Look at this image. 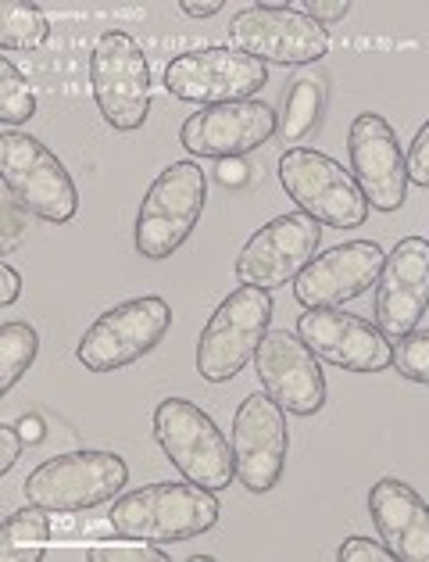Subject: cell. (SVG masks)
Returning a JSON list of instances; mask_svg holds the SVG:
<instances>
[{
	"label": "cell",
	"instance_id": "cell-15",
	"mask_svg": "<svg viewBox=\"0 0 429 562\" xmlns=\"http://www.w3.org/2000/svg\"><path fill=\"white\" fill-rule=\"evenodd\" d=\"M348 161L372 212L391 215L408 201V161L394 126L376 112H362L348 130Z\"/></svg>",
	"mask_w": 429,
	"mask_h": 562
},
{
	"label": "cell",
	"instance_id": "cell-31",
	"mask_svg": "<svg viewBox=\"0 0 429 562\" xmlns=\"http://www.w3.org/2000/svg\"><path fill=\"white\" fill-rule=\"evenodd\" d=\"M0 277H4V291H0V305L11 308V305H15V301H19V294H22V277H19V272L11 269L8 262L0 266Z\"/></svg>",
	"mask_w": 429,
	"mask_h": 562
},
{
	"label": "cell",
	"instance_id": "cell-14",
	"mask_svg": "<svg viewBox=\"0 0 429 562\" xmlns=\"http://www.w3.org/2000/svg\"><path fill=\"white\" fill-rule=\"evenodd\" d=\"M275 126H280V112L272 104L251 98L237 104L201 108V112L187 115V122L179 126V144L193 158L233 161L266 147L275 136Z\"/></svg>",
	"mask_w": 429,
	"mask_h": 562
},
{
	"label": "cell",
	"instance_id": "cell-20",
	"mask_svg": "<svg viewBox=\"0 0 429 562\" xmlns=\"http://www.w3.org/2000/svg\"><path fill=\"white\" fill-rule=\"evenodd\" d=\"M369 516L397 562H429V502L411 484L383 476L369 491Z\"/></svg>",
	"mask_w": 429,
	"mask_h": 562
},
{
	"label": "cell",
	"instance_id": "cell-1",
	"mask_svg": "<svg viewBox=\"0 0 429 562\" xmlns=\"http://www.w3.org/2000/svg\"><path fill=\"white\" fill-rule=\"evenodd\" d=\"M218 516H223V502L215 491L190 484V480L183 484L158 480V484L118 495L112 502V513H108V524L122 541L169 548L201 538L218 524Z\"/></svg>",
	"mask_w": 429,
	"mask_h": 562
},
{
	"label": "cell",
	"instance_id": "cell-17",
	"mask_svg": "<svg viewBox=\"0 0 429 562\" xmlns=\"http://www.w3.org/2000/svg\"><path fill=\"white\" fill-rule=\"evenodd\" d=\"M297 337L315 351L318 362L348 373H383L394 366V345L380 334V326L340 308H304Z\"/></svg>",
	"mask_w": 429,
	"mask_h": 562
},
{
	"label": "cell",
	"instance_id": "cell-6",
	"mask_svg": "<svg viewBox=\"0 0 429 562\" xmlns=\"http://www.w3.org/2000/svg\"><path fill=\"white\" fill-rule=\"evenodd\" d=\"M272 330V294L237 286L218 301L197 340V373L207 383H229L255 362L261 340Z\"/></svg>",
	"mask_w": 429,
	"mask_h": 562
},
{
	"label": "cell",
	"instance_id": "cell-19",
	"mask_svg": "<svg viewBox=\"0 0 429 562\" xmlns=\"http://www.w3.org/2000/svg\"><path fill=\"white\" fill-rule=\"evenodd\" d=\"M386 255L376 240H351L326 255H315L294 280V297L301 308H340L362 297L380 283Z\"/></svg>",
	"mask_w": 429,
	"mask_h": 562
},
{
	"label": "cell",
	"instance_id": "cell-33",
	"mask_svg": "<svg viewBox=\"0 0 429 562\" xmlns=\"http://www.w3.org/2000/svg\"><path fill=\"white\" fill-rule=\"evenodd\" d=\"M15 427H19V434H22V441L25 445H36V441H44V423H39L36 416H25V419H19L15 423Z\"/></svg>",
	"mask_w": 429,
	"mask_h": 562
},
{
	"label": "cell",
	"instance_id": "cell-8",
	"mask_svg": "<svg viewBox=\"0 0 429 562\" xmlns=\"http://www.w3.org/2000/svg\"><path fill=\"white\" fill-rule=\"evenodd\" d=\"M172 330V308L158 294H144L101 312L82 334L76 359L90 373H115L150 355Z\"/></svg>",
	"mask_w": 429,
	"mask_h": 562
},
{
	"label": "cell",
	"instance_id": "cell-30",
	"mask_svg": "<svg viewBox=\"0 0 429 562\" xmlns=\"http://www.w3.org/2000/svg\"><path fill=\"white\" fill-rule=\"evenodd\" d=\"M22 445L25 441H22V434H19L15 423H4V427H0V476L15 470V462L22 456Z\"/></svg>",
	"mask_w": 429,
	"mask_h": 562
},
{
	"label": "cell",
	"instance_id": "cell-13",
	"mask_svg": "<svg viewBox=\"0 0 429 562\" xmlns=\"http://www.w3.org/2000/svg\"><path fill=\"white\" fill-rule=\"evenodd\" d=\"M233 465L237 484L251 495H269L283 480L290 456L286 413L272 402L266 391L247 394L237 416H233Z\"/></svg>",
	"mask_w": 429,
	"mask_h": 562
},
{
	"label": "cell",
	"instance_id": "cell-29",
	"mask_svg": "<svg viewBox=\"0 0 429 562\" xmlns=\"http://www.w3.org/2000/svg\"><path fill=\"white\" fill-rule=\"evenodd\" d=\"M405 161H408V183L429 187V119L419 126V133H415Z\"/></svg>",
	"mask_w": 429,
	"mask_h": 562
},
{
	"label": "cell",
	"instance_id": "cell-21",
	"mask_svg": "<svg viewBox=\"0 0 429 562\" xmlns=\"http://www.w3.org/2000/svg\"><path fill=\"white\" fill-rule=\"evenodd\" d=\"M323 104H326V83L312 72H304L294 79V87L286 90L283 98V112H280V126H275V136L283 144L304 140L323 119Z\"/></svg>",
	"mask_w": 429,
	"mask_h": 562
},
{
	"label": "cell",
	"instance_id": "cell-2",
	"mask_svg": "<svg viewBox=\"0 0 429 562\" xmlns=\"http://www.w3.org/2000/svg\"><path fill=\"white\" fill-rule=\"evenodd\" d=\"M126 484L129 465L115 451H65L25 476L22 495L50 516H72L115 502Z\"/></svg>",
	"mask_w": 429,
	"mask_h": 562
},
{
	"label": "cell",
	"instance_id": "cell-9",
	"mask_svg": "<svg viewBox=\"0 0 429 562\" xmlns=\"http://www.w3.org/2000/svg\"><path fill=\"white\" fill-rule=\"evenodd\" d=\"M90 93L115 133L144 130L150 115V65L129 33L108 30L97 36L90 54Z\"/></svg>",
	"mask_w": 429,
	"mask_h": 562
},
{
	"label": "cell",
	"instance_id": "cell-25",
	"mask_svg": "<svg viewBox=\"0 0 429 562\" xmlns=\"http://www.w3.org/2000/svg\"><path fill=\"white\" fill-rule=\"evenodd\" d=\"M36 115V93L25 83V76L15 68L11 58H0V122L11 126H22Z\"/></svg>",
	"mask_w": 429,
	"mask_h": 562
},
{
	"label": "cell",
	"instance_id": "cell-28",
	"mask_svg": "<svg viewBox=\"0 0 429 562\" xmlns=\"http://www.w3.org/2000/svg\"><path fill=\"white\" fill-rule=\"evenodd\" d=\"M304 19H312L315 25H337L351 15V0H297L294 4Z\"/></svg>",
	"mask_w": 429,
	"mask_h": 562
},
{
	"label": "cell",
	"instance_id": "cell-34",
	"mask_svg": "<svg viewBox=\"0 0 429 562\" xmlns=\"http://www.w3.org/2000/svg\"><path fill=\"white\" fill-rule=\"evenodd\" d=\"M4 218H8V233H4V251H11L19 244V218H15V201H8L4 209Z\"/></svg>",
	"mask_w": 429,
	"mask_h": 562
},
{
	"label": "cell",
	"instance_id": "cell-12",
	"mask_svg": "<svg viewBox=\"0 0 429 562\" xmlns=\"http://www.w3.org/2000/svg\"><path fill=\"white\" fill-rule=\"evenodd\" d=\"M318 244H323V226L304 212L275 215L251 240L244 244L237 255V283L258 286V291H280V286L294 283L304 266L312 262Z\"/></svg>",
	"mask_w": 429,
	"mask_h": 562
},
{
	"label": "cell",
	"instance_id": "cell-23",
	"mask_svg": "<svg viewBox=\"0 0 429 562\" xmlns=\"http://www.w3.org/2000/svg\"><path fill=\"white\" fill-rule=\"evenodd\" d=\"M50 36L44 8L33 0H4L0 4V47L4 50H36Z\"/></svg>",
	"mask_w": 429,
	"mask_h": 562
},
{
	"label": "cell",
	"instance_id": "cell-11",
	"mask_svg": "<svg viewBox=\"0 0 429 562\" xmlns=\"http://www.w3.org/2000/svg\"><path fill=\"white\" fill-rule=\"evenodd\" d=\"M266 83V65L247 58L237 47L187 50L165 68V87H169L172 98L201 108L251 101Z\"/></svg>",
	"mask_w": 429,
	"mask_h": 562
},
{
	"label": "cell",
	"instance_id": "cell-10",
	"mask_svg": "<svg viewBox=\"0 0 429 562\" xmlns=\"http://www.w3.org/2000/svg\"><path fill=\"white\" fill-rule=\"evenodd\" d=\"M229 47L261 65H312L329 54V33L294 4H251L229 22Z\"/></svg>",
	"mask_w": 429,
	"mask_h": 562
},
{
	"label": "cell",
	"instance_id": "cell-4",
	"mask_svg": "<svg viewBox=\"0 0 429 562\" xmlns=\"http://www.w3.org/2000/svg\"><path fill=\"white\" fill-rule=\"evenodd\" d=\"M150 427H155L161 456L190 484L223 491L229 487V480H237L233 441L215 427V419L201 405L187 402V397H165L155 408Z\"/></svg>",
	"mask_w": 429,
	"mask_h": 562
},
{
	"label": "cell",
	"instance_id": "cell-27",
	"mask_svg": "<svg viewBox=\"0 0 429 562\" xmlns=\"http://www.w3.org/2000/svg\"><path fill=\"white\" fill-rule=\"evenodd\" d=\"M340 562H397L391 555V548H386L383 541H372V538H362V533H354V538H348L340 544L337 552Z\"/></svg>",
	"mask_w": 429,
	"mask_h": 562
},
{
	"label": "cell",
	"instance_id": "cell-32",
	"mask_svg": "<svg viewBox=\"0 0 429 562\" xmlns=\"http://www.w3.org/2000/svg\"><path fill=\"white\" fill-rule=\"evenodd\" d=\"M179 11H183V15H190V19H212V15H218V11H223V0H201V4H179Z\"/></svg>",
	"mask_w": 429,
	"mask_h": 562
},
{
	"label": "cell",
	"instance_id": "cell-16",
	"mask_svg": "<svg viewBox=\"0 0 429 562\" xmlns=\"http://www.w3.org/2000/svg\"><path fill=\"white\" fill-rule=\"evenodd\" d=\"M261 391L290 416H315L326 408V373L315 351L290 330H269L255 355Z\"/></svg>",
	"mask_w": 429,
	"mask_h": 562
},
{
	"label": "cell",
	"instance_id": "cell-7",
	"mask_svg": "<svg viewBox=\"0 0 429 562\" xmlns=\"http://www.w3.org/2000/svg\"><path fill=\"white\" fill-rule=\"evenodd\" d=\"M280 183L297 212L312 215L318 226L329 229H358L369 218V201L354 176L323 150L286 147L280 158Z\"/></svg>",
	"mask_w": 429,
	"mask_h": 562
},
{
	"label": "cell",
	"instance_id": "cell-24",
	"mask_svg": "<svg viewBox=\"0 0 429 562\" xmlns=\"http://www.w3.org/2000/svg\"><path fill=\"white\" fill-rule=\"evenodd\" d=\"M36 351H39V334L30 323L11 319L0 326V394L15 391L25 369L36 362Z\"/></svg>",
	"mask_w": 429,
	"mask_h": 562
},
{
	"label": "cell",
	"instance_id": "cell-3",
	"mask_svg": "<svg viewBox=\"0 0 429 562\" xmlns=\"http://www.w3.org/2000/svg\"><path fill=\"white\" fill-rule=\"evenodd\" d=\"M0 180L8 198L39 223L61 226L79 212V190L65 161L30 133H0Z\"/></svg>",
	"mask_w": 429,
	"mask_h": 562
},
{
	"label": "cell",
	"instance_id": "cell-5",
	"mask_svg": "<svg viewBox=\"0 0 429 562\" xmlns=\"http://www.w3.org/2000/svg\"><path fill=\"white\" fill-rule=\"evenodd\" d=\"M207 204V176L197 161H172L147 187V198L136 212L133 244L147 262H165L193 237Z\"/></svg>",
	"mask_w": 429,
	"mask_h": 562
},
{
	"label": "cell",
	"instance_id": "cell-22",
	"mask_svg": "<svg viewBox=\"0 0 429 562\" xmlns=\"http://www.w3.org/2000/svg\"><path fill=\"white\" fill-rule=\"evenodd\" d=\"M50 538V513L25 505L0 524V559L8 562H39Z\"/></svg>",
	"mask_w": 429,
	"mask_h": 562
},
{
	"label": "cell",
	"instance_id": "cell-18",
	"mask_svg": "<svg viewBox=\"0 0 429 562\" xmlns=\"http://www.w3.org/2000/svg\"><path fill=\"white\" fill-rule=\"evenodd\" d=\"M429 308V240L405 237L386 255L376 283V326L380 334L397 345L419 330Z\"/></svg>",
	"mask_w": 429,
	"mask_h": 562
},
{
	"label": "cell",
	"instance_id": "cell-26",
	"mask_svg": "<svg viewBox=\"0 0 429 562\" xmlns=\"http://www.w3.org/2000/svg\"><path fill=\"white\" fill-rule=\"evenodd\" d=\"M394 369L411 383L429 387V330H415L394 345Z\"/></svg>",
	"mask_w": 429,
	"mask_h": 562
}]
</instances>
